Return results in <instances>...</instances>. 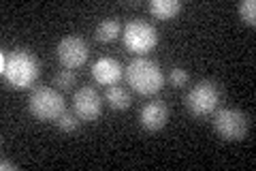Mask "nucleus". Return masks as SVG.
I'll return each instance as SVG.
<instances>
[{"mask_svg": "<svg viewBox=\"0 0 256 171\" xmlns=\"http://www.w3.org/2000/svg\"><path fill=\"white\" fill-rule=\"evenodd\" d=\"M0 73H2L4 81L15 90H26V88L34 86L41 73V64L38 58L30 50L18 47L13 52L0 54Z\"/></svg>", "mask_w": 256, "mask_h": 171, "instance_id": "obj_1", "label": "nucleus"}, {"mask_svg": "<svg viewBox=\"0 0 256 171\" xmlns=\"http://www.w3.org/2000/svg\"><path fill=\"white\" fill-rule=\"evenodd\" d=\"M128 84L139 94H154L162 88V71L148 58H134L126 69Z\"/></svg>", "mask_w": 256, "mask_h": 171, "instance_id": "obj_2", "label": "nucleus"}, {"mask_svg": "<svg viewBox=\"0 0 256 171\" xmlns=\"http://www.w3.org/2000/svg\"><path fill=\"white\" fill-rule=\"evenodd\" d=\"M28 109L38 120H58L64 111H66V103H64L62 94L54 88H34L28 99Z\"/></svg>", "mask_w": 256, "mask_h": 171, "instance_id": "obj_3", "label": "nucleus"}, {"mask_svg": "<svg viewBox=\"0 0 256 171\" xmlns=\"http://www.w3.org/2000/svg\"><path fill=\"white\" fill-rule=\"evenodd\" d=\"M248 116L242 109H233V107H224L214 113V128L222 139L226 141H239L244 139L248 133Z\"/></svg>", "mask_w": 256, "mask_h": 171, "instance_id": "obj_4", "label": "nucleus"}, {"mask_svg": "<svg viewBox=\"0 0 256 171\" xmlns=\"http://www.w3.org/2000/svg\"><path fill=\"white\" fill-rule=\"evenodd\" d=\"M122 39H124V45L128 47V52L148 54L150 50H154L158 43V32L146 20H132L124 26Z\"/></svg>", "mask_w": 256, "mask_h": 171, "instance_id": "obj_5", "label": "nucleus"}, {"mask_svg": "<svg viewBox=\"0 0 256 171\" xmlns=\"http://www.w3.org/2000/svg\"><path fill=\"white\" fill-rule=\"evenodd\" d=\"M218 101H220L218 84H214L210 79L198 81L186 94V107L192 116H210L218 107Z\"/></svg>", "mask_w": 256, "mask_h": 171, "instance_id": "obj_6", "label": "nucleus"}, {"mask_svg": "<svg viewBox=\"0 0 256 171\" xmlns=\"http://www.w3.org/2000/svg\"><path fill=\"white\" fill-rule=\"evenodd\" d=\"M56 54H58V60L64 64L66 69H77L88 60V54H90V47L88 43L77 37V35H68L60 39L58 47H56Z\"/></svg>", "mask_w": 256, "mask_h": 171, "instance_id": "obj_7", "label": "nucleus"}, {"mask_svg": "<svg viewBox=\"0 0 256 171\" xmlns=\"http://www.w3.org/2000/svg\"><path fill=\"white\" fill-rule=\"evenodd\" d=\"M73 107L79 120L94 122L102 111V99L92 86H84L73 94Z\"/></svg>", "mask_w": 256, "mask_h": 171, "instance_id": "obj_8", "label": "nucleus"}, {"mask_svg": "<svg viewBox=\"0 0 256 171\" xmlns=\"http://www.w3.org/2000/svg\"><path fill=\"white\" fill-rule=\"evenodd\" d=\"M139 120H141L143 128L158 131V128H162L166 124V120H169V107H166V103H162V101H152L141 109Z\"/></svg>", "mask_w": 256, "mask_h": 171, "instance_id": "obj_9", "label": "nucleus"}, {"mask_svg": "<svg viewBox=\"0 0 256 171\" xmlns=\"http://www.w3.org/2000/svg\"><path fill=\"white\" fill-rule=\"evenodd\" d=\"M92 75L102 86H114L116 81L122 77V64H120L116 58H109V56H105V58H98L94 62Z\"/></svg>", "mask_w": 256, "mask_h": 171, "instance_id": "obj_10", "label": "nucleus"}, {"mask_svg": "<svg viewBox=\"0 0 256 171\" xmlns=\"http://www.w3.org/2000/svg\"><path fill=\"white\" fill-rule=\"evenodd\" d=\"M182 11L180 0H152L150 3V13L158 20H171Z\"/></svg>", "mask_w": 256, "mask_h": 171, "instance_id": "obj_11", "label": "nucleus"}, {"mask_svg": "<svg viewBox=\"0 0 256 171\" xmlns=\"http://www.w3.org/2000/svg\"><path fill=\"white\" fill-rule=\"evenodd\" d=\"M107 101L111 107H116V109H126V107H130V94H128L126 88L122 86H109L107 88Z\"/></svg>", "mask_w": 256, "mask_h": 171, "instance_id": "obj_12", "label": "nucleus"}, {"mask_svg": "<svg viewBox=\"0 0 256 171\" xmlns=\"http://www.w3.org/2000/svg\"><path fill=\"white\" fill-rule=\"evenodd\" d=\"M120 35H122V26L116 20H102L96 26V39L102 41V43H109V41L118 39Z\"/></svg>", "mask_w": 256, "mask_h": 171, "instance_id": "obj_13", "label": "nucleus"}, {"mask_svg": "<svg viewBox=\"0 0 256 171\" xmlns=\"http://www.w3.org/2000/svg\"><path fill=\"white\" fill-rule=\"evenodd\" d=\"M56 81V86H60L62 90H68V88H73L75 86V81H77V75H75V71L73 69H66V71H60L58 75L54 77Z\"/></svg>", "mask_w": 256, "mask_h": 171, "instance_id": "obj_14", "label": "nucleus"}, {"mask_svg": "<svg viewBox=\"0 0 256 171\" xmlns=\"http://www.w3.org/2000/svg\"><path fill=\"white\" fill-rule=\"evenodd\" d=\"M239 15H242V20L248 22L250 26L256 24V0H244V3L239 5Z\"/></svg>", "mask_w": 256, "mask_h": 171, "instance_id": "obj_15", "label": "nucleus"}, {"mask_svg": "<svg viewBox=\"0 0 256 171\" xmlns=\"http://www.w3.org/2000/svg\"><path fill=\"white\" fill-rule=\"evenodd\" d=\"M77 124H79V120H77V116H73V113H66V111H64L62 116L58 118V126L62 128V131H66V133L75 131Z\"/></svg>", "mask_w": 256, "mask_h": 171, "instance_id": "obj_16", "label": "nucleus"}, {"mask_svg": "<svg viewBox=\"0 0 256 171\" xmlns=\"http://www.w3.org/2000/svg\"><path fill=\"white\" fill-rule=\"evenodd\" d=\"M171 84L173 86H186V81H188V73L186 71H184V69H180V67H175L173 71H171Z\"/></svg>", "mask_w": 256, "mask_h": 171, "instance_id": "obj_17", "label": "nucleus"}, {"mask_svg": "<svg viewBox=\"0 0 256 171\" xmlns=\"http://www.w3.org/2000/svg\"><path fill=\"white\" fill-rule=\"evenodd\" d=\"M0 169H18V165H15V162H9V160H2L0 162Z\"/></svg>", "mask_w": 256, "mask_h": 171, "instance_id": "obj_18", "label": "nucleus"}]
</instances>
